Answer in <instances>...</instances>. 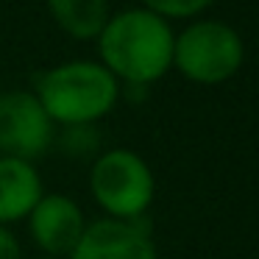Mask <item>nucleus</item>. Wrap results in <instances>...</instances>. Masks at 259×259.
<instances>
[{"label":"nucleus","mask_w":259,"mask_h":259,"mask_svg":"<svg viewBox=\"0 0 259 259\" xmlns=\"http://www.w3.org/2000/svg\"><path fill=\"white\" fill-rule=\"evenodd\" d=\"M95 42L101 64L120 84L151 87L173 70V25L142 6L109 14Z\"/></svg>","instance_id":"1"},{"label":"nucleus","mask_w":259,"mask_h":259,"mask_svg":"<svg viewBox=\"0 0 259 259\" xmlns=\"http://www.w3.org/2000/svg\"><path fill=\"white\" fill-rule=\"evenodd\" d=\"M53 125H95L120 101V81L92 59H73L45 70L34 87Z\"/></svg>","instance_id":"2"},{"label":"nucleus","mask_w":259,"mask_h":259,"mask_svg":"<svg viewBox=\"0 0 259 259\" xmlns=\"http://www.w3.org/2000/svg\"><path fill=\"white\" fill-rule=\"evenodd\" d=\"M245 62V42L234 25L212 17H198L176 34L173 67L187 81L201 87L226 84Z\"/></svg>","instance_id":"3"},{"label":"nucleus","mask_w":259,"mask_h":259,"mask_svg":"<svg viewBox=\"0 0 259 259\" xmlns=\"http://www.w3.org/2000/svg\"><path fill=\"white\" fill-rule=\"evenodd\" d=\"M90 192L106 218L142 220L156 198V179L137 151L109 148L90 167Z\"/></svg>","instance_id":"4"},{"label":"nucleus","mask_w":259,"mask_h":259,"mask_svg":"<svg viewBox=\"0 0 259 259\" xmlns=\"http://www.w3.org/2000/svg\"><path fill=\"white\" fill-rule=\"evenodd\" d=\"M56 140V125L31 90L0 92V156L34 162Z\"/></svg>","instance_id":"5"},{"label":"nucleus","mask_w":259,"mask_h":259,"mask_svg":"<svg viewBox=\"0 0 259 259\" xmlns=\"http://www.w3.org/2000/svg\"><path fill=\"white\" fill-rule=\"evenodd\" d=\"M67 259H159V253L145 220L98 218L84 226Z\"/></svg>","instance_id":"6"},{"label":"nucleus","mask_w":259,"mask_h":259,"mask_svg":"<svg viewBox=\"0 0 259 259\" xmlns=\"http://www.w3.org/2000/svg\"><path fill=\"white\" fill-rule=\"evenodd\" d=\"M25 220H28L31 240L42 251V256L59 259L73 253L87 226L81 206L62 192H45Z\"/></svg>","instance_id":"7"},{"label":"nucleus","mask_w":259,"mask_h":259,"mask_svg":"<svg viewBox=\"0 0 259 259\" xmlns=\"http://www.w3.org/2000/svg\"><path fill=\"white\" fill-rule=\"evenodd\" d=\"M42 195L45 187L34 162L0 156V226L25 220Z\"/></svg>","instance_id":"8"},{"label":"nucleus","mask_w":259,"mask_h":259,"mask_svg":"<svg viewBox=\"0 0 259 259\" xmlns=\"http://www.w3.org/2000/svg\"><path fill=\"white\" fill-rule=\"evenodd\" d=\"M53 23L78 42H95L109 20V0H45Z\"/></svg>","instance_id":"9"},{"label":"nucleus","mask_w":259,"mask_h":259,"mask_svg":"<svg viewBox=\"0 0 259 259\" xmlns=\"http://www.w3.org/2000/svg\"><path fill=\"white\" fill-rule=\"evenodd\" d=\"M142 9L159 14L162 20H198L214 0H140Z\"/></svg>","instance_id":"10"},{"label":"nucleus","mask_w":259,"mask_h":259,"mask_svg":"<svg viewBox=\"0 0 259 259\" xmlns=\"http://www.w3.org/2000/svg\"><path fill=\"white\" fill-rule=\"evenodd\" d=\"M56 145L67 156H92L101 142H98L95 125H67V128H62Z\"/></svg>","instance_id":"11"},{"label":"nucleus","mask_w":259,"mask_h":259,"mask_svg":"<svg viewBox=\"0 0 259 259\" xmlns=\"http://www.w3.org/2000/svg\"><path fill=\"white\" fill-rule=\"evenodd\" d=\"M0 259H23V245L9 226H0Z\"/></svg>","instance_id":"12"},{"label":"nucleus","mask_w":259,"mask_h":259,"mask_svg":"<svg viewBox=\"0 0 259 259\" xmlns=\"http://www.w3.org/2000/svg\"><path fill=\"white\" fill-rule=\"evenodd\" d=\"M34 259H59V256H34Z\"/></svg>","instance_id":"13"}]
</instances>
